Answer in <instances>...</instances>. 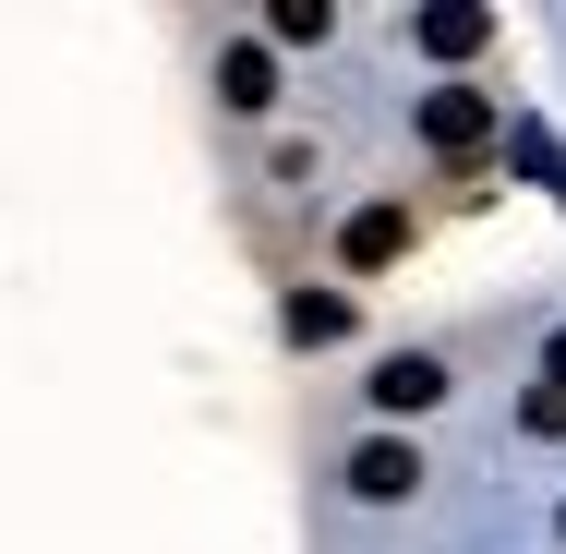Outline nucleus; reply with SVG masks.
<instances>
[{"label": "nucleus", "instance_id": "1a4fd4ad", "mask_svg": "<svg viewBox=\"0 0 566 554\" xmlns=\"http://www.w3.org/2000/svg\"><path fill=\"white\" fill-rule=\"evenodd\" d=\"M531 435H566V386H531Z\"/></svg>", "mask_w": 566, "mask_h": 554}, {"label": "nucleus", "instance_id": "0eeeda50", "mask_svg": "<svg viewBox=\"0 0 566 554\" xmlns=\"http://www.w3.org/2000/svg\"><path fill=\"white\" fill-rule=\"evenodd\" d=\"M326 36H338V24H326L314 0H277V12H265V49H326Z\"/></svg>", "mask_w": 566, "mask_h": 554}, {"label": "nucleus", "instance_id": "f257e3e1", "mask_svg": "<svg viewBox=\"0 0 566 554\" xmlns=\"http://www.w3.org/2000/svg\"><path fill=\"white\" fill-rule=\"evenodd\" d=\"M338 482L361 494V506H410V494H422V458H410L398 435H361V446L338 458Z\"/></svg>", "mask_w": 566, "mask_h": 554}, {"label": "nucleus", "instance_id": "9d476101", "mask_svg": "<svg viewBox=\"0 0 566 554\" xmlns=\"http://www.w3.org/2000/svg\"><path fill=\"white\" fill-rule=\"evenodd\" d=\"M543 386H566V337H555V349H543Z\"/></svg>", "mask_w": 566, "mask_h": 554}, {"label": "nucleus", "instance_id": "423d86ee", "mask_svg": "<svg viewBox=\"0 0 566 554\" xmlns=\"http://www.w3.org/2000/svg\"><path fill=\"white\" fill-rule=\"evenodd\" d=\"M290 337H302V349L349 337V302H338V290H302V302H290Z\"/></svg>", "mask_w": 566, "mask_h": 554}, {"label": "nucleus", "instance_id": "f03ea898", "mask_svg": "<svg viewBox=\"0 0 566 554\" xmlns=\"http://www.w3.org/2000/svg\"><path fill=\"white\" fill-rule=\"evenodd\" d=\"M361 398H374L386 422H410V410H434V398H447V349H386Z\"/></svg>", "mask_w": 566, "mask_h": 554}, {"label": "nucleus", "instance_id": "7ed1b4c3", "mask_svg": "<svg viewBox=\"0 0 566 554\" xmlns=\"http://www.w3.org/2000/svg\"><path fill=\"white\" fill-rule=\"evenodd\" d=\"M277 97H290V85H277V49H265V36L218 49V109H229V121H265Z\"/></svg>", "mask_w": 566, "mask_h": 554}, {"label": "nucleus", "instance_id": "39448f33", "mask_svg": "<svg viewBox=\"0 0 566 554\" xmlns=\"http://www.w3.org/2000/svg\"><path fill=\"white\" fill-rule=\"evenodd\" d=\"M398 241H410V218H398V206H361V218L338 229V265H386Z\"/></svg>", "mask_w": 566, "mask_h": 554}, {"label": "nucleus", "instance_id": "20e7f679", "mask_svg": "<svg viewBox=\"0 0 566 554\" xmlns=\"http://www.w3.org/2000/svg\"><path fill=\"white\" fill-rule=\"evenodd\" d=\"M422 133H434V145H482V133H494V109H482V97H470V85H434V97H422Z\"/></svg>", "mask_w": 566, "mask_h": 554}, {"label": "nucleus", "instance_id": "6e6552de", "mask_svg": "<svg viewBox=\"0 0 566 554\" xmlns=\"http://www.w3.org/2000/svg\"><path fill=\"white\" fill-rule=\"evenodd\" d=\"M482 36H494V24H482V12H422V49H447V61H470V49H482Z\"/></svg>", "mask_w": 566, "mask_h": 554}]
</instances>
